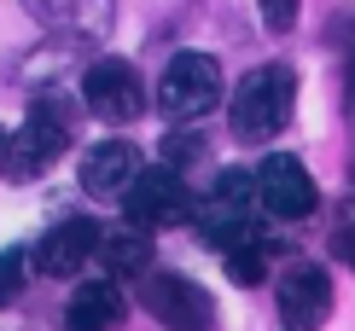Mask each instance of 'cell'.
<instances>
[{"instance_id": "cell-6", "label": "cell", "mask_w": 355, "mask_h": 331, "mask_svg": "<svg viewBox=\"0 0 355 331\" xmlns=\"http://www.w3.org/2000/svg\"><path fill=\"white\" fill-rule=\"evenodd\" d=\"M257 204H262V215H274V221H303V215H315L320 186H315V175H309L297 157L274 152L257 169Z\"/></svg>"}, {"instance_id": "cell-2", "label": "cell", "mask_w": 355, "mask_h": 331, "mask_svg": "<svg viewBox=\"0 0 355 331\" xmlns=\"http://www.w3.org/2000/svg\"><path fill=\"white\" fill-rule=\"evenodd\" d=\"M291 105H297V76H291V64H257L239 87H233V105H227L233 140L239 145H268L274 134L291 123Z\"/></svg>"}, {"instance_id": "cell-15", "label": "cell", "mask_w": 355, "mask_h": 331, "mask_svg": "<svg viewBox=\"0 0 355 331\" xmlns=\"http://www.w3.org/2000/svg\"><path fill=\"white\" fill-rule=\"evenodd\" d=\"M198 157H204V134L198 128H175L164 140V163L169 169H187V163H198Z\"/></svg>"}, {"instance_id": "cell-19", "label": "cell", "mask_w": 355, "mask_h": 331, "mask_svg": "<svg viewBox=\"0 0 355 331\" xmlns=\"http://www.w3.org/2000/svg\"><path fill=\"white\" fill-rule=\"evenodd\" d=\"M257 6H262V24H268L274 35H286V29L297 24V6H303V0H257Z\"/></svg>"}, {"instance_id": "cell-3", "label": "cell", "mask_w": 355, "mask_h": 331, "mask_svg": "<svg viewBox=\"0 0 355 331\" xmlns=\"http://www.w3.org/2000/svg\"><path fill=\"white\" fill-rule=\"evenodd\" d=\"M221 105V64L210 53H175L157 76V111L169 123H198Z\"/></svg>"}, {"instance_id": "cell-10", "label": "cell", "mask_w": 355, "mask_h": 331, "mask_svg": "<svg viewBox=\"0 0 355 331\" xmlns=\"http://www.w3.org/2000/svg\"><path fill=\"white\" fill-rule=\"evenodd\" d=\"M146 169L135 140H99L82 152V192L87 198H123L135 186V175Z\"/></svg>"}, {"instance_id": "cell-12", "label": "cell", "mask_w": 355, "mask_h": 331, "mask_svg": "<svg viewBox=\"0 0 355 331\" xmlns=\"http://www.w3.org/2000/svg\"><path fill=\"white\" fill-rule=\"evenodd\" d=\"M123 314H128V303L116 291V279H87L64 303V331H116Z\"/></svg>"}, {"instance_id": "cell-14", "label": "cell", "mask_w": 355, "mask_h": 331, "mask_svg": "<svg viewBox=\"0 0 355 331\" xmlns=\"http://www.w3.org/2000/svg\"><path fill=\"white\" fill-rule=\"evenodd\" d=\"M268 238L262 233H250V238H239V244H227L221 250V262H227V279H239V285H257L262 274H268Z\"/></svg>"}, {"instance_id": "cell-4", "label": "cell", "mask_w": 355, "mask_h": 331, "mask_svg": "<svg viewBox=\"0 0 355 331\" xmlns=\"http://www.w3.org/2000/svg\"><path fill=\"white\" fill-rule=\"evenodd\" d=\"M123 209H128V227L140 233H164V227H181V221H192V209H198V198H192V186L181 180V169H140L135 186L123 192Z\"/></svg>"}, {"instance_id": "cell-16", "label": "cell", "mask_w": 355, "mask_h": 331, "mask_svg": "<svg viewBox=\"0 0 355 331\" xmlns=\"http://www.w3.org/2000/svg\"><path fill=\"white\" fill-rule=\"evenodd\" d=\"M332 250H338V262L355 267V198L338 204V221H332Z\"/></svg>"}, {"instance_id": "cell-8", "label": "cell", "mask_w": 355, "mask_h": 331, "mask_svg": "<svg viewBox=\"0 0 355 331\" xmlns=\"http://www.w3.org/2000/svg\"><path fill=\"white\" fill-rule=\"evenodd\" d=\"M274 303H279L286 331H320V325H327V314H332V279H327V267L291 262L286 274H279Z\"/></svg>"}, {"instance_id": "cell-11", "label": "cell", "mask_w": 355, "mask_h": 331, "mask_svg": "<svg viewBox=\"0 0 355 331\" xmlns=\"http://www.w3.org/2000/svg\"><path fill=\"white\" fill-rule=\"evenodd\" d=\"M24 12L64 41H99L116 18V0H24Z\"/></svg>"}, {"instance_id": "cell-17", "label": "cell", "mask_w": 355, "mask_h": 331, "mask_svg": "<svg viewBox=\"0 0 355 331\" xmlns=\"http://www.w3.org/2000/svg\"><path fill=\"white\" fill-rule=\"evenodd\" d=\"M24 274H29V256H24V250H6V256H0V308L24 291Z\"/></svg>"}, {"instance_id": "cell-18", "label": "cell", "mask_w": 355, "mask_h": 331, "mask_svg": "<svg viewBox=\"0 0 355 331\" xmlns=\"http://www.w3.org/2000/svg\"><path fill=\"white\" fill-rule=\"evenodd\" d=\"M338 47H344V76H349V116H355V18H338L332 24Z\"/></svg>"}, {"instance_id": "cell-5", "label": "cell", "mask_w": 355, "mask_h": 331, "mask_svg": "<svg viewBox=\"0 0 355 331\" xmlns=\"http://www.w3.org/2000/svg\"><path fill=\"white\" fill-rule=\"evenodd\" d=\"M82 105L99 123H135L146 111V82L128 58H94L82 70Z\"/></svg>"}, {"instance_id": "cell-20", "label": "cell", "mask_w": 355, "mask_h": 331, "mask_svg": "<svg viewBox=\"0 0 355 331\" xmlns=\"http://www.w3.org/2000/svg\"><path fill=\"white\" fill-rule=\"evenodd\" d=\"M0 152H6V134H0Z\"/></svg>"}, {"instance_id": "cell-7", "label": "cell", "mask_w": 355, "mask_h": 331, "mask_svg": "<svg viewBox=\"0 0 355 331\" xmlns=\"http://www.w3.org/2000/svg\"><path fill=\"white\" fill-rule=\"evenodd\" d=\"M140 303H146V314H152L164 331H210L216 325L210 296H204L192 279H181V274H146Z\"/></svg>"}, {"instance_id": "cell-9", "label": "cell", "mask_w": 355, "mask_h": 331, "mask_svg": "<svg viewBox=\"0 0 355 331\" xmlns=\"http://www.w3.org/2000/svg\"><path fill=\"white\" fill-rule=\"evenodd\" d=\"M94 250H99V227L87 215H76V221H58V227L29 250V267L47 274V279H70V274H82V267L94 262Z\"/></svg>"}, {"instance_id": "cell-13", "label": "cell", "mask_w": 355, "mask_h": 331, "mask_svg": "<svg viewBox=\"0 0 355 331\" xmlns=\"http://www.w3.org/2000/svg\"><path fill=\"white\" fill-rule=\"evenodd\" d=\"M94 262H105V279H140L146 267H152V233H140V227L99 233Z\"/></svg>"}, {"instance_id": "cell-1", "label": "cell", "mask_w": 355, "mask_h": 331, "mask_svg": "<svg viewBox=\"0 0 355 331\" xmlns=\"http://www.w3.org/2000/svg\"><path fill=\"white\" fill-rule=\"evenodd\" d=\"M70 140H76V111H70L64 99L41 93L35 105H29L24 128H18V134H6V152H0V175L24 186V180L47 175L53 163L70 152Z\"/></svg>"}]
</instances>
